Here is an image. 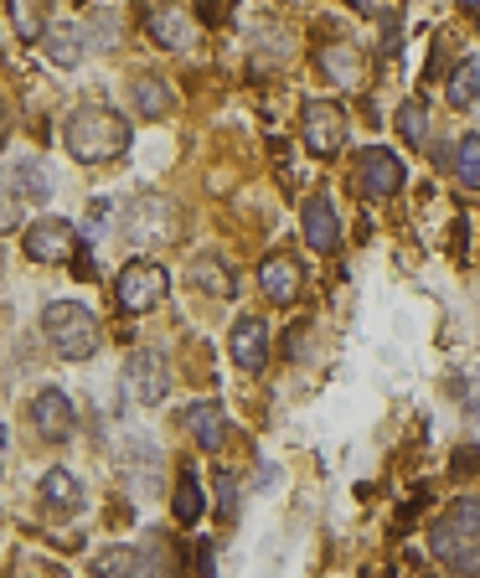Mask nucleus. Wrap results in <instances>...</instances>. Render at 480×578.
<instances>
[{
  "label": "nucleus",
  "instance_id": "nucleus-13",
  "mask_svg": "<svg viewBox=\"0 0 480 578\" xmlns=\"http://www.w3.org/2000/svg\"><path fill=\"white\" fill-rule=\"evenodd\" d=\"M31 424H37L42 439H68V434H73V403H68V393L42 387V393L31 398Z\"/></svg>",
  "mask_w": 480,
  "mask_h": 578
},
{
  "label": "nucleus",
  "instance_id": "nucleus-22",
  "mask_svg": "<svg viewBox=\"0 0 480 578\" xmlns=\"http://www.w3.org/2000/svg\"><path fill=\"white\" fill-rule=\"evenodd\" d=\"M192 284L202 290V295H212V300L233 295V274H227L223 258H196V264H192Z\"/></svg>",
  "mask_w": 480,
  "mask_h": 578
},
{
  "label": "nucleus",
  "instance_id": "nucleus-31",
  "mask_svg": "<svg viewBox=\"0 0 480 578\" xmlns=\"http://www.w3.org/2000/svg\"><path fill=\"white\" fill-rule=\"evenodd\" d=\"M73 274L78 280H93V253H73Z\"/></svg>",
  "mask_w": 480,
  "mask_h": 578
},
{
  "label": "nucleus",
  "instance_id": "nucleus-1",
  "mask_svg": "<svg viewBox=\"0 0 480 578\" xmlns=\"http://www.w3.org/2000/svg\"><path fill=\"white\" fill-rule=\"evenodd\" d=\"M62 140H68V155L73 161L104 165V161H120L124 150L135 145V130L104 104H78L68 114V124H62Z\"/></svg>",
  "mask_w": 480,
  "mask_h": 578
},
{
  "label": "nucleus",
  "instance_id": "nucleus-32",
  "mask_svg": "<svg viewBox=\"0 0 480 578\" xmlns=\"http://www.w3.org/2000/svg\"><path fill=\"white\" fill-rule=\"evenodd\" d=\"M466 237H470V227H466V217H455V233H450V243H455V253H466Z\"/></svg>",
  "mask_w": 480,
  "mask_h": 578
},
{
  "label": "nucleus",
  "instance_id": "nucleus-21",
  "mask_svg": "<svg viewBox=\"0 0 480 578\" xmlns=\"http://www.w3.org/2000/svg\"><path fill=\"white\" fill-rule=\"evenodd\" d=\"M47 192H52V181H47V171L37 161H16L11 165V196H27V202L42 207Z\"/></svg>",
  "mask_w": 480,
  "mask_h": 578
},
{
  "label": "nucleus",
  "instance_id": "nucleus-11",
  "mask_svg": "<svg viewBox=\"0 0 480 578\" xmlns=\"http://www.w3.org/2000/svg\"><path fill=\"white\" fill-rule=\"evenodd\" d=\"M124 377H130V393L140 403H161L171 393V377H165V356L161 352H135L124 362Z\"/></svg>",
  "mask_w": 480,
  "mask_h": 578
},
{
  "label": "nucleus",
  "instance_id": "nucleus-25",
  "mask_svg": "<svg viewBox=\"0 0 480 578\" xmlns=\"http://www.w3.org/2000/svg\"><path fill=\"white\" fill-rule=\"evenodd\" d=\"M135 109L145 119H161L165 109H171V89H165L161 78H140L135 83Z\"/></svg>",
  "mask_w": 480,
  "mask_h": 578
},
{
  "label": "nucleus",
  "instance_id": "nucleus-28",
  "mask_svg": "<svg viewBox=\"0 0 480 578\" xmlns=\"http://www.w3.org/2000/svg\"><path fill=\"white\" fill-rule=\"evenodd\" d=\"M217 517L223 521L238 517V480L233 475H217Z\"/></svg>",
  "mask_w": 480,
  "mask_h": 578
},
{
  "label": "nucleus",
  "instance_id": "nucleus-3",
  "mask_svg": "<svg viewBox=\"0 0 480 578\" xmlns=\"http://www.w3.org/2000/svg\"><path fill=\"white\" fill-rule=\"evenodd\" d=\"M165 290H171V274H165L161 264H151V258H135V264H124L120 280H114V300H120L124 315L155 311V305L165 300Z\"/></svg>",
  "mask_w": 480,
  "mask_h": 578
},
{
  "label": "nucleus",
  "instance_id": "nucleus-9",
  "mask_svg": "<svg viewBox=\"0 0 480 578\" xmlns=\"http://www.w3.org/2000/svg\"><path fill=\"white\" fill-rule=\"evenodd\" d=\"M258 290H264L274 305H289V300H300V290H305L300 258H289V253H269V258L258 264Z\"/></svg>",
  "mask_w": 480,
  "mask_h": 578
},
{
  "label": "nucleus",
  "instance_id": "nucleus-10",
  "mask_svg": "<svg viewBox=\"0 0 480 578\" xmlns=\"http://www.w3.org/2000/svg\"><path fill=\"white\" fill-rule=\"evenodd\" d=\"M233 362H238V372H264L269 367V326L258 321V315H238V326H233Z\"/></svg>",
  "mask_w": 480,
  "mask_h": 578
},
{
  "label": "nucleus",
  "instance_id": "nucleus-6",
  "mask_svg": "<svg viewBox=\"0 0 480 578\" xmlns=\"http://www.w3.org/2000/svg\"><path fill=\"white\" fill-rule=\"evenodd\" d=\"M398 186H404V161L382 145L361 150L357 155V192L367 196V202H388Z\"/></svg>",
  "mask_w": 480,
  "mask_h": 578
},
{
  "label": "nucleus",
  "instance_id": "nucleus-7",
  "mask_svg": "<svg viewBox=\"0 0 480 578\" xmlns=\"http://www.w3.org/2000/svg\"><path fill=\"white\" fill-rule=\"evenodd\" d=\"M300 124H305V145L316 150L320 161H326V155H336V150L346 145V109L341 104L310 99V104H305V114H300Z\"/></svg>",
  "mask_w": 480,
  "mask_h": 578
},
{
  "label": "nucleus",
  "instance_id": "nucleus-2",
  "mask_svg": "<svg viewBox=\"0 0 480 578\" xmlns=\"http://www.w3.org/2000/svg\"><path fill=\"white\" fill-rule=\"evenodd\" d=\"M42 331H47V342H52V352L68 356V362H89L99 352V342H104L99 315L83 311L78 300H52L42 311Z\"/></svg>",
  "mask_w": 480,
  "mask_h": 578
},
{
  "label": "nucleus",
  "instance_id": "nucleus-15",
  "mask_svg": "<svg viewBox=\"0 0 480 578\" xmlns=\"http://www.w3.org/2000/svg\"><path fill=\"white\" fill-rule=\"evenodd\" d=\"M151 37H155V47H171V52H181V47L196 42V21L186 11H176V6H161V11L151 16Z\"/></svg>",
  "mask_w": 480,
  "mask_h": 578
},
{
  "label": "nucleus",
  "instance_id": "nucleus-18",
  "mask_svg": "<svg viewBox=\"0 0 480 578\" xmlns=\"http://www.w3.org/2000/svg\"><path fill=\"white\" fill-rule=\"evenodd\" d=\"M42 52H47V58H52V62H58V68H78L89 47L78 42V27H68V21H62V27H47Z\"/></svg>",
  "mask_w": 480,
  "mask_h": 578
},
{
  "label": "nucleus",
  "instance_id": "nucleus-5",
  "mask_svg": "<svg viewBox=\"0 0 480 578\" xmlns=\"http://www.w3.org/2000/svg\"><path fill=\"white\" fill-rule=\"evenodd\" d=\"M21 243H27L31 264H73V253L83 249V243H78V227L62 223V217H42V223H31Z\"/></svg>",
  "mask_w": 480,
  "mask_h": 578
},
{
  "label": "nucleus",
  "instance_id": "nucleus-16",
  "mask_svg": "<svg viewBox=\"0 0 480 578\" xmlns=\"http://www.w3.org/2000/svg\"><path fill=\"white\" fill-rule=\"evenodd\" d=\"M186 429H192V439L207 449V455H217V449L227 445V424H223V408H217V403H192Z\"/></svg>",
  "mask_w": 480,
  "mask_h": 578
},
{
  "label": "nucleus",
  "instance_id": "nucleus-29",
  "mask_svg": "<svg viewBox=\"0 0 480 578\" xmlns=\"http://www.w3.org/2000/svg\"><path fill=\"white\" fill-rule=\"evenodd\" d=\"M450 470H455V475H476V470H480V445H466V449H455Z\"/></svg>",
  "mask_w": 480,
  "mask_h": 578
},
{
  "label": "nucleus",
  "instance_id": "nucleus-33",
  "mask_svg": "<svg viewBox=\"0 0 480 578\" xmlns=\"http://www.w3.org/2000/svg\"><path fill=\"white\" fill-rule=\"evenodd\" d=\"M227 6H233V0H202V11H212V16L227 11Z\"/></svg>",
  "mask_w": 480,
  "mask_h": 578
},
{
  "label": "nucleus",
  "instance_id": "nucleus-17",
  "mask_svg": "<svg viewBox=\"0 0 480 578\" xmlns=\"http://www.w3.org/2000/svg\"><path fill=\"white\" fill-rule=\"evenodd\" d=\"M42 501H47V511H58V517L78 511V506H83V486H78V475L47 470V475H42Z\"/></svg>",
  "mask_w": 480,
  "mask_h": 578
},
{
  "label": "nucleus",
  "instance_id": "nucleus-27",
  "mask_svg": "<svg viewBox=\"0 0 480 578\" xmlns=\"http://www.w3.org/2000/svg\"><path fill=\"white\" fill-rule=\"evenodd\" d=\"M93 574H151V568H145V558H140V552L109 548V552H99V558H93Z\"/></svg>",
  "mask_w": 480,
  "mask_h": 578
},
{
  "label": "nucleus",
  "instance_id": "nucleus-12",
  "mask_svg": "<svg viewBox=\"0 0 480 578\" xmlns=\"http://www.w3.org/2000/svg\"><path fill=\"white\" fill-rule=\"evenodd\" d=\"M300 217H305V243H310L316 253H336V249H341V212H336L330 196H310Z\"/></svg>",
  "mask_w": 480,
  "mask_h": 578
},
{
  "label": "nucleus",
  "instance_id": "nucleus-23",
  "mask_svg": "<svg viewBox=\"0 0 480 578\" xmlns=\"http://www.w3.org/2000/svg\"><path fill=\"white\" fill-rule=\"evenodd\" d=\"M42 21H47V0H11V27L21 42H42L47 37Z\"/></svg>",
  "mask_w": 480,
  "mask_h": 578
},
{
  "label": "nucleus",
  "instance_id": "nucleus-19",
  "mask_svg": "<svg viewBox=\"0 0 480 578\" xmlns=\"http://www.w3.org/2000/svg\"><path fill=\"white\" fill-rule=\"evenodd\" d=\"M392 124H398V140H404V145H429V104H423V99H408V104H398V119H392Z\"/></svg>",
  "mask_w": 480,
  "mask_h": 578
},
{
  "label": "nucleus",
  "instance_id": "nucleus-26",
  "mask_svg": "<svg viewBox=\"0 0 480 578\" xmlns=\"http://www.w3.org/2000/svg\"><path fill=\"white\" fill-rule=\"evenodd\" d=\"M455 176L466 181L470 192H480V134H466L455 150Z\"/></svg>",
  "mask_w": 480,
  "mask_h": 578
},
{
  "label": "nucleus",
  "instance_id": "nucleus-30",
  "mask_svg": "<svg viewBox=\"0 0 480 578\" xmlns=\"http://www.w3.org/2000/svg\"><path fill=\"white\" fill-rule=\"evenodd\" d=\"M476 542H480V537H476ZM476 542L455 552V558H450V568H466V574H470V568H480V548H476Z\"/></svg>",
  "mask_w": 480,
  "mask_h": 578
},
{
  "label": "nucleus",
  "instance_id": "nucleus-24",
  "mask_svg": "<svg viewBox=\"0 0 480 578\" xmlns=\"http://www.w3.org/2000/svg\"><path fill=\"white\" fill-rule=\"evenodd\" d=\"M445 93H450V104L455 109H470L480 99V62H460V68H455L450 73V83H445Z\"/></svg>",
  "mask_w": 480,
  "mask_h": 578
},
{
  "label": "nucleus",
  "instance_id": "nucleus-8",
  "mask_svg": "<svg viewBox=\"0 0 480 578\" xmlns=\"http://www.w3.org/2000/svg\"><path fill=\"white\" fill-rule=\"evenodd\" d=\"M120 233L135 243V249H151V243H161V237H171V202H161V196H140V202H130L120 217Z\"/></svg>",
  "mask_w": 480,
  "mask_h": 578
},
{
  "label": "nucleus",
  "instance_id": "nucleus-4",
  "mask_svg": "<svg viewBox=\"0 0 480 578\" xmlns=\"http://www.w3.org/2000/svg\"><path fill=\"white\" fill-rule=\"evenodd\" d=\"M480 537V496H460V501L445 511V517L435 521V533H429V548H435V558H445L450 564L460 548H470Z\"/></svg>",
  "mask_w": 480,
  "mask_h": 578
},
{
  "label": "nucleus",
  "instance_id": "nucleus-14",
  "mask_svg": "<svg viewBox=\"0 0 480 578\" xmlns=\"http://www.w3.org/2000/svg\"><path fill=\"white\" fill-rule=\"evenodd\" d=\"M320 73L336 83V89H361V52L351 42H326L320 47Z\"/></svg>",
  "mask_w": 480,
  "mask_h": 578
},
{
  "label": "nucleus",
  "instance_id": "nucleus-20",
  "mask_svg": "<svg viewBox=\"0 0 480 578\" xmlns=\"http://www.w3.org/2000/svg\"><path fill=\"white\" fill-rule=\"evenodd\" d=\"M171 511H176L181 527H196V521H202V511H207V496H202V486H196V475H192V470H181V480H176V501H171Z\"/></svg>",
  "mask_w": 480,
  "mask_h": 578
}]
</instances>
